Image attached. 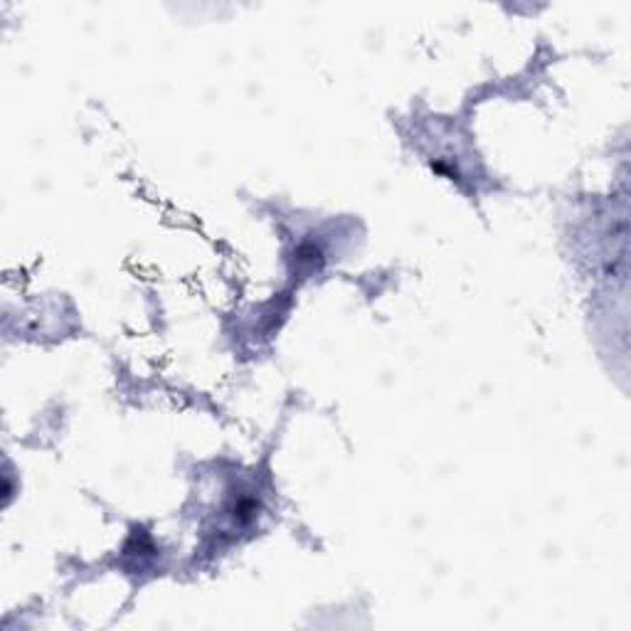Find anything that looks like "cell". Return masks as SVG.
<instances>
[{
  "label": "cell",
  "instance_id": "6da1fadb",
  "mask_svg": "<svg viewBox=\"0 0 631 631\" xmlns=\"http://www.w3.org/2000/svg\"><path fill=\"white\" fill-rule=\"evenodd\" d=\"M257 508H259V503L254 501L252 496H239V498H235V503H232L230 516H232V521L239 523V526H247V523H252L254 518H257Z\"/></svg>",
  "mask_w": 631,
  "mask_h": 631
},
{
  "label": "cell",
  "instance_id": "7a4b0ae2",
  "mask_svg": "<svg viewBox=\"0 0 631 631\" xmlns=\"http://www.w3.org/2000/svg\"><path fill=\"white\" fill-rule=\"evenodd\" d=\"M294 259H296L299 267H303V269H316V267H320V264H323V252H320L318 244H313V242H303L301 247L296 249Z\"/></svg>",
  "mask_w": 631,
  "mask_h": 631
}]
</instances>
